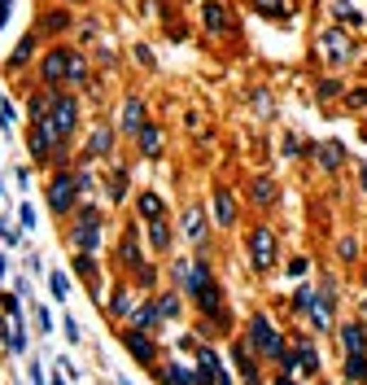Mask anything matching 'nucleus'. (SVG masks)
Here are the masks:
<instances>
[{
    "label": "nucleus",
    "mask_w": 367,
    "mask_h": 385,
    "mask_svg": "<svg viewBox=\"0 0 367 385\" xmlns=\"http://www.w3.org/2000/svg\"><path fill=\"white\" fill-rule=\"evenodd\" d=\"M245 342H249V350L262 359V364H280V359L288 355V337L284 333L262 316V311H254L249 320H245Z\"/></svg>",
    "instance_id": "1"
},
{
    "label": "nucleus",
    "mask_w": 367,
    "mask_h": 385,
    "mask_svg": "<svg viewBox=\"0 0 367 385\" xmlns=\"http://www.w3.org/2000/svg\"><path fill=\"white\" fill-rule=\"evenodd\" d=\"M337 306H341V285H337V276L324 272L320 276V285H315V311H310V328L320 333V337H337Z\"/></svg>",
    "instance_id": "2"
},
{
    "label": "nucleus",
    "mask_w": 367,
    "mask_h": 385,
    "mask_svg": "<svg viewBox=\"0 0 367 385\" xmlns=\"http://www.w3.org/2000/svg\"><path fill=\"white\" fill-rule=\"evenodd\" d=\"M245 250H249V267H254L258 276H267V272L280 267V241H276V228H262V223L249 228Z\"/></svg>",
    "instance_id": "3"
},
{
    "label": "nucleus",
    "mask_w": 367,
    "mask_h": 385,
    "mask_svg": "<svg viewBox=\"0 0 367 385\" xmlns=\"http://www.w3.org/2000/svg\"><path fill=\"white\" fill-rule=\"evenodd\" d=\"M79 179H74V171L70 167H57L52 171V179H48V211L52 215H70L74 206H79Z\"/></svg>",
    "instance_id": "4"
},
{
    "label": "nucleus",
    "mask_w": 367,
    "mask_h": 385,
    "mask_svg": "<svg viewBox=\"0 0 367 385\" xmlns=\"http://www.w3.org/2000/svg\"><path fill=\"white\" fill-rule=\"evenodd\" d=\"M70 241H74L79 254H96V245H101V211L96 206H79L74 228H70Z\"/></svg>",
    "instance_id": "5"
},
{
    "label": "nucleus",
    "mask_w": 367,
    "mask_h": 385,
    "mask_svg": "<svg viewBox=\"0 0 367 385\" xmlns=\"http://www.w3.org/2000/svg\"><path fill=\"white\" fill-rule=\"evenodd\" d=\"M118 342H123V350L136 359L140 368H157V333H145V328H123L118 333Z\"/></svg>",
    "instance_id": "6"
},
{
    "label": "nucleus",
    "mask_w": 367,
    "mask_h": 385,
    "mask_svg": "<svg viewBox=\"0 0 367 385\" xmlns=\"http://www.w3.org/2000/svg\"><path fill=\"white\" fill-rule=\"evenodd\" d=\"M288 350L298 355V376H310L320 381L324 376V359H320V346H315L306 333H298V337H288Z\"/></svg>",
    "instance_id": "7"
},
{
    "label": "nucleus",
    "mask_w": 367,
    "mask_h": 385,
    "mask_svg": "<svg viewBox=\"0 0 367 385\" xmlns=\"http://www.w3.org/2000/svg\"><path fill=\"white\" fill-rule=\"evenodd\" d=\"M66 74H70V48H48L44 62H40V79H44V88H48V92L62 88Z\"/></svg>",
    "instance_id": "8"
},
{
    "label": "nucleus",
    "mask_w": 367,
    "mask_h": 385,
    "mask_svg": "<svg viewBox=\"0 0 367 385\" xmlns=\"http://www.w3.org/2000/svg\"><path fill=\"white\" fill-rule=\"evenodd\" d=\"M320 53H324L328 66H346V62H350V35L341 31V27H328V31L320 35Z\"/></svg>",
    "instance_id": "9"
},
{
    "label": "nucleus",
    "mask_w": 367,
    "mask_h": 385,
    "mask_svg": "<svg viewBox=\"0 0 367 385\" xmlns=\"http://www.w3.org/2000/svg\"><path fill=\"white\" fill-rule=\"evenodd\" d=\"M337 342L346 355H367V320H341L337 324Z\"/></svg>",
    "instance_id": "10"
},
{
    "label": "nucleus",
    "mask_w": 367,
    "mask_h": 385,
    "mask_svg": "<svg viewBox=\"0 0 367 385\" xmlns=\"http://www.w3.org/2000/svg\"><path fill=\"white\" fill-rule=\"evenodd\" d=\"M227 350H232V359H236V372H241L245 381H258V376H262V372H258V368H262V359L249 350V342H245V337H232V342H227Z\"/></svg>",
    "instance_id": "11"
},
{
    "label": "nucleus",
    "mask_w": 367,
    "mask_h": 385,
    "mask_svg": "<svg viewBox=\"0 0 367 385\" xmlns=\"http://www.w3.org/2000/svg\"><path fill=\"white\" fill-rule=\"evenodd\" d=\"M310 153H315V162H320V171H341L346 167V145L341 140H315Z\"/></svg>",
    "instance_id": "12"
},
{
    "label": "nucleus",
    "mask_w": 367,
    "mask_h": 385,
    "mask_svg": "<svg viewBox=\"0 0 367 385\" xmlns=\"http://www.w3.org/2000/svg\"><path fill=\"white\" fill-rule=\"evenodd\" d=\"M118 263H123L127 272L149 267V263H145V254H140V233H136V228H127V233H123V241H118Z\"/></svg>",
    "instance_id": "13"
},
{
    "label": "nucleus",
    "mask_w": 367,
    "mask_h": 385,
    "mask_svg": "<svg viewBox=\"0 0 367 385\" xmlns=\"http://www.w3.org/2000/svg\"><path fill=\"white\" fill-rule=\"evenodd\" d=\"M118 127H123L127 136H136L140 127H145V101H140V96H127V101H123V110H118Z\"/></svg>",
    "instance_id": "14"
},
{
    "label": "nucleus",
    "mask_w": 367,
    "mask_h": 385,
    "mask_svg": "<svg viewBox=\"0 0 367 385\" xmlns=\"http://www.w3.org/2000/svg\"><path fill=\"white\" fill-rule=\"evenodd\" d=\"M153 376L162 385H197V368L188 364H162V368H153Z\"/></svg>",
    "instance_id": "15"
},
{
    "label": "nucleus",
    "mask_w": 367,
    "mask_h": 385,
    "mask_svg": "<svg viewBox=\"0 0 367 385\" xmlns=\"http://www.w3.org/2000/svg\"><path fill=\"white\" fill-rule=\"evenodd\" d=\"M288 311H293L298 320H310V311H315V285L298 280V285H293V298H288Z\"/></svg>",
    "instance_id": "16"
},
{
    "label": "nucleus",
    "mask_w": 367,
    "mask_h": 385,
    "mask_svg": "<svg viewBox=\"0 0 367 385\" xmlns=\"http://www.w3.org/2000/svg\"><path fill=\"white\" fill-rule=\"evenodd\" d=\"M31 158H35V162H48V158H52V136H48L44 118L31 123Z\"/></svg>",
    "instance_id": "17"
},
{
    "label": "nucleus",
    "mask_w": 367,
    "mask_h": 385,
    "mask_svg": "<svg viewBox=\"0 0 367 385\" xmlns=\"http://www.w3.org/2000/svg\"><path fill=\"white\" fill-rule=\"evenodd\" d=\"M136 211H140V219H145V223H153V219H166V206H162V197H157L153 189H145V193L136 197Z\"/></svg>",
    "instance_id": "18"
},
{
    "label": "nucleus",
    "mask_w": 367,
    "mask_h": 385,
    "mask_svg": "<svg viewBox=\"0 0 367 385\" xmlns=\"http://www.w3.org/2000/svg\"><path fill=\"white\" fill-rule=\"evenodd\" d=\"M131 328H145V333L162 328V316H157V302H140L136 311H131Z\"/></svg>",
    "instance_id": "19"
},
{
    "label": "nucleus",
    "mask_w": 367,
    "mask_h": 385,
    "mask_svg": "<svg viewBox=\"0 0 367 385\" xmlns=\"http://www.w3.org/2000/svg\"><path fill=\"white\" fill-rule=\"evenodd\" d=\"M215 223H219V228H232V223H236V201H232L227 189H215Z\"/></svg>",
    "instance_id": "20"
},
{
    "label": "nucleus",
    "mask_w": 367,
    "mask_h": 385,
    "mask_svg": "<svg viewBox=\"0 0 367 385\" xmlns=\"http://www.w3.org/2000/svg\"><path fill=\"white\" fill-rule=\"evenodd\" d=\"M136 306H140V302H136V294H131L127 285H118V289L110 294V316H114V320L131 316V311H136Z\"/></svg>",
    "instance_id": "21"
},
{
    "label": "nucleus",
    "mask_w": 367,
    "mask_h": 385,
    "mask_svg": "<svg viewBox=\"0 0 367 385\" xmlns=\"http://www.w3.org/2000/svg\"><path fill=\"white\" fill-rule=\"evenodd\" d=\"M110 149H114V132H110V127H96L84 158H110Z\"/></svg>",
    "instance_id": "22"
},
{
    "label": "nucleus",
    "mask_w": 367,
    "mask_h": 385,
    "mask_svg": "<svg viewBox=\"0 0 367 385\" xmlns=\"http://www.w3.org/2000/svg\"><path fill=\"white\" fill-rule=\"evenodd\" d=\"M341 381L363 385L367 381V355H346V364H341Z\"/></svg>",
    "instance_id": "23"
},
{
    "label": "nucleus",
    "mask_w": 367,
    "mask_h": 385,
    "mask_svg": "<svg viewBox=\"0 0 367 385\" xmlns=\"http://www.w3.org/2000/svg\"><path fill=\"white\" fill-rule=\"evenodd\" d=\"M136 136H140V153H145V158H157V149H162V127H157V123H145Z\"/></svg>",
    "instance_id": "24"
},
{
    "label": "nucleus",
    "mask_w": 367,
    "mask_h": 385,
    "mask_svg": "<svg viewBox=\"0 0 367 385\" xmlns=\"http://www.w3.org/2000/svg\"><path fill=\"white\" fill-rule=\"evenodd\" d=\"M205 233H210V228H205V215H201V211L184 215V237H188L193 245H205Z\"/></svg>",
    "instance_id": "25"
},
{
    "label": "nucleus",
    "mask_w": 367,
    "mask_h": 385,
    "mask_svg": "<svg viewBox=\"0 0 367 385\" xmlns=\"http://www.w3.org/2000/svg\"><path fill=\"white\" fill-rule=\"evenodd\" d=\"M149 245H153L157 254L171 250V223H166V219H153V223H149Z\"/></svg>",
    "instance_id": "26"
},
{
    "label": "nucleus",
    "mask_w": 367,
    "mask_h": 385,
    "mask_svg": "<svg viewBox=\"0 0 367 385\" xmlns=\"http://www.w3.org/2000/svg\"><path fill=\"white\" fill-rule=\"evenodd\" d=\"M70 267H74V276H79V280H88V285H96V254H79V250H74Z\"/></svg>",
    "instance_id": "27"
},
{
    "label": "nucleus",
    "mask_w": 367,
    "mask_h": 385,
    "mask_svg": "<svg viewBox=\"0 0 367 385\" xmlns=\"http://www.w3.org/2000/svg\"><path fill=\"white\" fill-rule=\"evenodd\" d=\"M249 201H254V206H271V201H276V184H271L267 175H258V179H254V189H249Z\"/></svg>",
    "instance_id": "28"
},
{
    "label": "nucleus",
    "mask_w": 367,
    "mask_h": 385,
    "mask_svg": "<svg viewBox=\"0 0 367 385\" xmlns=\"http://www.w3.org/2000/svg\"><path fill=\"white\" fill-rule=\"evenodd\" d=\"M66 84L70 88H88V62H84V53H74V48H70V74H66Z\"/></svg>",
    "instance_id": "29"
},
{
    "label": "nucleus",
    "mask_w": 367,
    "mask_h": 385,
    "mask_svg": "<svg viewBox=\"0 0 367 385\" xmlns=\"http://www.w3.org/2000/svg\"><path fill=\"white\" fill-rule=\"evenodd\" d=\"M40 27H44V31H66V27H70V13H66V9H44V13H40Z\"/></svg>",
    "instance_id": "30"
},
{
    "label": "nucleus",
    "mask_w": 367,
    "mask_h": 385,
    "mask_svg": "<svg viewBox=\"0 0 367 385\" xmlns=\"http://www.w3.org/2000/svg\"><path fill=\"white\" fill-rule=\"evenodd\" d=\"M31 53H35V35H22V44L13 48V57H9V70H22L26 62H31Z\"/></svg>",
    "instance_id": "31"
},
{
    "label": "nucleus",
    "mask_w": 367,
    "mask_h": 385,
    "mask_svg": "<svg viewBox=\"0 0 367 385\" xmlns=\"http://www.w3.org/2000/svg\"><path fill=\"white\" fill-rule=\"evenodd\" d=\"M179 298H184V294H162V298H153V302H157V316H162V320H175V316L184 311Z\"/></svg>",
    "instance_id": "32"
},
{
    "label": "nucleus",
    "mask_w": 367,
    "mask_h": 385,
    "mask_svg": "<svg viewBox=\"0 0 367 385\" xmlns=\"http://www.w3.org/2000/svg\"><path fill=\"white\" fill-rule=\"evenodd\" d=\"M284 276L293 280V285H298V280H306V276H310V259H306V254H293V259L284 263Z\"/></svg>",
    "instance_id": "33"
},
{
    "label": "nucleus",
    "mask_w": 367,
    "mask_h": 385,
    "mask_svg": "<svg viewBox=\"0 0 367 385\" xmlns=\"http://www.w3.org/2000/svg\"><path fill=\"white\" fill-rule=\"evenodd\" d=\"M48 294L57 298V302H66L70 298V276L66 272H48Z\"/></svg>",
    "instance_id": "34"
},
{
    "label": "nucleus",
    "mask_w": 367,
    "mask_h": 385,
    "mask_svg": "<svg viewBox=\"0 0 367 385\" xmlns=\"http://www.w3.org/2000/svg\"><path fill=\"white\" fill-rule=\"evenodd\" d=\"M205 31L210 35H223L227 22H223V5H205Z\"/></svg>",
    "instance_id": "35"
},
{
    "label": "nucleus",
    "mask_w": 367,
    "mask_h": 385,
    "mask_svg": "<svg viewBox=\"0 0 367 385\" xmlns=\"http://www.w3.org/2000/svg\"><path fill=\"white\" fill-rule=\"evenodd\" d=\"M337 259L341 263H358V237H341L337 241Z\"/></svg>",
    "instance_id": "36"
},
{
    "label": "nucleus",
    "mask_w": 367,
    "mask_h": 385,
    "mask_svg": "<svg viewBox=\"0 0 367 385\" xmlns=\"http://www.w3.org/2000/svg\"><path fill=\"white\" fill-rule=\"evenodd\" d=\"M123 197H127V171L114 167L110 171V201H123Z\"/></svg>",
    "instance_id": "37"
},
{
    "label": "nucleus",
    "mask_w": 367,
    "mask_h": 385,
    "mask_svg": "<svg viewBox=\"0 0 367 385\" xmlns=\"http://www.w3.org/2000/svg\"><path fill=\"white\" fill-rule=\"evenodd\" d=\"M22 294H0V311H5L9 320H22V302H18Z\"/></svg>",
    "instance_id": "38"
},
{
    "label": "nucleus",
    "mask_w": 367,
    "mask_h": 385,
    "mask_svg": "<svg viewBox=\"0 0 367 385\" xmlns=\"http://www.w3.org/2000/svg\"><path fill=\"white\" fill-rule=\"evenodd\" d=\"M341 96V79H320V101L328 106V101H337Z\"/></svg>",
    "instance_id": "39"
},
{
    "label": "nucleus",
    "mask_w": 367,
    "mask_h": 385,
    "mask_svg": "<svg viewBox=\"0 0 367 385\" xmlns=\"http://www.w3.org/2000/svg\"><path fill=\"white\" fill-rule=\"evenodd\" d=\"M254 9H262V13H276V18H284L288 9H284V0H254Z\"/></svg>",
    "instance_id": "40"
},
{
    "label": "nucleus",
    "mask_w": 367,
    "mask_h": 385,
    "mask_svg": "<svg viewBox=\"0 0 367 385\" xmlns=\"http://www.w3.org/2000/svg\"><path fill=\"white\" fill-rule=\"evenodd\" d=\"M35 324H40L44 337H52V316H48V306H35Z\"/></svg>",
    "instance_id": "41"
},
{
    "label": "nucleus",
    "mask_w": 367,
    "mask_h": 385,
    "mask_svg": "<svg viewBox=\"0 0 367 385\" xmlns=\"http://www.w3.org/2000/svg\"><path fill=\"white\" fill-rule=\"evenodd\" d=\"M302 153H310V149H306L298 136H288V140H284V158H302Z\"/></svg>",
    "instance_id": "42"
},
{
    "label": "nucleus",
    "mask_w": 367,
    "mask_h": 385,
    "mask_svg": "<svg viewBox=\"0 0 367 385\" xmlns=\"http://www.w3.org/2000/svg\"><path fill=\"white\" fill-rule=\"evenodd\" d=\"M346 106H350V110H367V88H354V92L346 96Z\"/></svg>",
    "instance_id": "43"
},
{
    "label": "nucleus",
    "mask_w": 367,
    "mask_h": 385,
    "mask_svg": "<svg viewBox=\"0 0 367 385\" xmlns=\"http://www.w3.org/2000/svg\"><path fill=\"white\" fill-rule=\"evenodd\" d=\"M62 328H66V337H70L74 346H79V342H84V333H79V320H74V316H66V324H62Z\"/></svg>",
    "instance_id": "44"
},
{
    "label": "nucleus",
    "mask_w": 367,
    "mask_h": 385,
    "mask_svg": "<svg viewBox=\"0 0 367 385\" xmlns=\"http://www.w3.org/2000/svg\"><path fill=\"white\" fill-rule=\"evenodd\" d=\"M341 22H346V27H363V22H367V18H363L358 9H341Z\"/></svg>",
    "instance_id": "45"
},
{
    "label": "nucleus",
    "mask_w": 367,
    "mask_h": 385,
    "mask_svg": "<svg viewBox=\"0 0 367 385\" xmlns=\"http://www.w3.org/2000/svg\"><path fill=\"white\" fill-rule=\"evenodd\" d=\"M0 123H5V132L13 127V106H9V101H0Z\"/></svg>",
    "instance_id": "46"
},
{
    "label": "nucleus",
    "mask_w": 367,
    "mask_h": 385,
    "mask_svg": "<svg viewBox=\"0 0 367 385\" xmlns=\"http://www.w3.org/2000/svg\"><path fill=\"white\" fill-rule=\"evenodd\" d=\"M0 241H5V245H18V233H13L5 219H0Z\"/></svg>",
    "instance_id": "47"
},
{
    "label": "nucleus",
    "mask_w": 367,
    "mask_h": 385,
    "mask_svg": "<svg viewBox=\"0 0 367 385\" xmlns=\"http://www.w3.org/2000/svg\"><path fill=\"white\" fill-rule=\"evenodd\" d=\"M9 9H13V0H0V27H5V18H9Z\"/></svg>",
    "instance_id": "48"
},
{
    "label": "nucleus",
    "mask_w": 367,
    "mask_h": 385,
    "mask_svg": "<svg viewBox=\"0 0 367 385\" xmlns=\"http://www.w3.org/2000/svg\"><path fill=\"white\" fill-rule=\"evenodd\" d=\"M5 276H9V254L0 250V280H5Z\"/></svg>",
    "instance_id": "49"
},
{
    "label": "nucleus",
    "mask_w": 367,
    "mask_h": 385,
    "mask_svg": "<svg viewBox=\"0 0 367 385\" xmlns=\"http://www.w3.org/2000/svg\"><path fill=\"white\" fill-rule=\"evenodd\" d=\"M358 189L367 193V162H358Z\"/></svg>",
    "instance_id": "50"
},
{
    "label": "nucleus",
    "mask_w": 367,
    "mask_h": 385,
    "mask_svg": "<svg viewBox=\"0 0 367 385\" xmlns=\"http://www.w3.org/2000/svg\"><path fill=\"white\" fill-rule=\"evenodd\" d=\"M271 385H302V381H298V376H276Z\"/></svg>",
    "instance_id": "51"
},
{
    "label": "nucleus",
    "mask_w": 367,
    "mask_h": 385,
    "mask_svg": "<svg viewBox=\"0 0 367 385\" xmlns=\"http://www.w3.org/2000/svg\"><path fill=\"white\" fill-rule=\"evenodd\" d=\"M358 320H367V294L358 298Z\"/></svg>",
    "instance_id": "52"
},
{
    "label": "nucleus",
    "mask_w": 367,
    "mask_h": 385,
    "mask_svg": "<svg viewBox=\"0 0 367 385\" xmlns=\"http://www.w3.org/2000/svg\"><path fill=\"white\" fill-rule=\"evenodd\" d=\"M358 289H363V294H367V267H363V272H358Z\"/></svg>",
    "instance_id": "53"
},
{
    "label": "nucleus",
    "mask_w": 367,
    "mask_h": 385,
    "mask_svg": "<svg viewBox=\"0 0 367 385\" xmlns=\"http://www.w3.org/2000/svg\"><path fill=\"white\" fill-rule=\"evenodd\" d=\"M245 385H262V376H258V381H245Z\"/></svg>",
    "instance_id": "54"
},
{
    "label": "nucleus",
    "mask_w": 367,
    "mask_h": 385,
    "mask_svg": "<svg viewBox=\"0 0 367 385\" xmlns=\"http://www.w3.org/2000/svg\"><path fill=\"white\" fill-rule=\"evenodd\" d=\"M320 385H328V381H324V376H320Z\"/></svg>",
    "instance_id": "55"
},
{
    "label": "nucleus",
    "mask_w": 367,
    "mask_h": 385,
    "mask_svg": "<svg viewBox=\"0 0 367 385\" xmlns=\"http://www.w3.org/2000/svg\"><path fill=\"white\" fill-rule=\"evenodd\" d=\"M363 385H367V381H363Z\"/></svg>",
    "instance_id": "56"
}]
</instances>
